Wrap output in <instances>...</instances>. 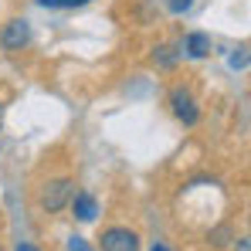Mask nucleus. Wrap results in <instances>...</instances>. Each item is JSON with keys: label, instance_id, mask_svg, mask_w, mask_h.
I'll use <instances>...</instances> for the list:
<instances>
[{"label": "nucleus", "instance_id": "1", "mask_svg": "<svg viewBox=\"0 0 251 251\" xmlns=\"http://www.w3.org/2000/svg\"><path fill=\"white\" fill-rule=\"evenodd\" d=\"M72 194H75V183H72L68 176L48 180V183L41 187V207L48 210V214H58V210H65V207H68Z\"/></svg>", "mask_w": 251, "mask_h": 251}, {"label": "nucleus", "instance_id": "2", "mask_svg": "<svg viewBox=\"0 0 251 251\" xmlns=\"http://www.w3.org/2000/svg\"><path fill=\"white\" fill-rule=\"evenodd\" d=\"M170 105H173V116H176L183 126H197L201 109H197V99H194V92H190V88L176 85V88L170 92Z\"/></svg>", "mask_w": 251, "mask_h": 251}, {"label": "nucleus", "instance_id": "3", "mask_svg": "<svg viewBox=\"0 0 251 251\" xmlns=\"http://www.w3.org/2000/svg\"><path fill=\"white\" fill-rule=\"evenodd\" d=\"M99 248L102 251H139V234L129 231V227H109L99 238Z\"/></svg>", "mask_w": 251, "mask_h": 251}, {"label": "nucleus", "instance_id": "4", "mask_svg": "<svg viewBox=\"0 0 251 251\" xmlns=\"http://www.w3.org/2000/svg\"><path fill=\"white\" fill-rule=\"evenodd\" d=\"M31 44V24L27 21H10L3 31H0V48L3 51H21V48H27Z\"/></svg>", "mask_w": 251, "mask_h": 251}, {"label": "nucleus", "instance_id": "5", "mask_svg": "<svg viewBox=\"0 0 251 251\" xmlns=\"http://www.w3.org/2000/svg\"><path fill=\"white\" fill-rule=\"evenodd\" d=\"M68 207L75 210V217H78L82 224H88V221H95V214H99V201H95L88 190H78V194H72Z\"/></svg>", "mask_w": 251, "mask_h": 251}, {"label": "nucleus", "instance_id": "6", "mask_svg": "<svg viewBox=\"0 0 251 251\" xmlns=\"http://www.w3.org/2000/svg\"><path fill=\"white\" fill-rule=\"evenodd\" d=\"M210 34H204V31H190L187 34V41H183V51H187V58H207L210 54Z\"/></svg>", "mask_w": 251, "mask_h": 251}, {"label": "nucleus", "instance_id": "7", "mask_svg": "<svg viewBox=\"0 0 251 251\" xmlns=\"http://www.w3.org/2000/svg\"><path fill=\"white\" fill-rule=\"evenodd\" d=\"M180 54H183V51H176V44H160V48L153 51V65H156V68H176Z\"/></svg>", "mask_w": 251, "mask_h": 251}, {"label": "nucleus", "instance_id": "8", "mask_svg": "<svg viewBox=\"0 0 251 251\" xmlns=\"http://www.w3.org/2000/svg\"><path fill=\"white\" fill-rule=\"evenodd\" d=\"M41 7H51V10H75V7H85L92 0H38Z\"/></svg>", "mask_w": 251, "mask_h": 251}, {"label": "nucleus", "instance_id": "9", "mask_svg": "<svg viewBox=\"0 0 251 251\" xmlns=\"http://www.w3.org/2000/svg\"><path fill=\"white\" fill-rule=\"evenodd\" d=\"M231 68H248V44H241V48H234V54H231V61H227Z\"/></svg>", "mask_w": 251, "mask_h": 251}, {"label": "nucleus", "instance_id": "10", "mask_svg": "<svg viewBox=\"0 0 251 251\" xmlns=\"http://www.w3.org/2000/svg\"><path fill=\"white\" fill-rule=\"evenodd\" d=\"M227 238H231V227H227V224L210 231V241H214V245H227Z\"/></svg>", "mask_w": 251, "mask_h": 251}, {"label": "nucleus", "instance_id": "11", "mask_svg": "<svg viewBox=\"0 0 251 251\" xmlns=\"http://www.w3.org/2000/svg\"><path fill=\"white\" fill-rule=\"evenodd\" d=\"M190 3H194V0H167V7L173 10V14H183V10H190Z\"/></svg>", "mask_w": 251, "mask_h": 251}, {"label": "nucleus", "instance_id": "12", "mask_svg": "<svg viewBox=\"0 0 251 251\" xmlns=\"http://www.w3.org/2000/svg\"><path fill=\"white\" fill-rule=\"evenodd\" d=\"M68 251H92V248L85 245V238H78V234H75V238H68Z\"/></svg>", "mask_w": 251, "mask_h": 251}, {"label": "nucleus", "instance_id": "13", "mask_svg": "<svg viewBox=\"0 0 251 251\" xmlns=\"http://www.w3.org/2000/svg\"><path fill=\"white\" fill-rule=\"evenodd\" d=\"M238 251H251V245H248V238H241V245H238Z\"/></svg>", "mask_w": 251, "mask_h": 251}, {"label": "nucleus", "instance_id": "14", "mask_svg": "<svg viewBox=\"0 0 251 251\" xmlns=\"http://www.w3.org/2000/svg\"><path fill=\"white\" fill-rule=\"evenodd\" d=\"M17 251H38L34 245H17Z\"/></svg>", "mask_w": 251, "mask_h": 251}, {"label": "nucleus", "instance_id": "15", "mask_svg": "<svg viewBox=\"0 0 251 251\" xmlns=\"http://www.w3.org/2000/svg\"><path fill=\"white\" fill-rule=\"evenodd\" d=\"M150 251H170V248H167V245H153Z\"/></svg>", "mask_w": 251, "mask_h": 251}, {"label": "nucleus", "instance_id": "16", "mask_svg": "<svg viewBox=\"0 0 251 251\" xmlns=\"http://www.w3.org/2000/svg\"><path fill=\"white\" fill-rule=\"evenodd\" d=\"M0 119H3V105H0Z\"/></svg>", "mask_w": 251, "mask_h": 251}, {"label": "nucleus", "instance_id": "17", "mask_svg": "<svg viewBox=\"0 0 251 251\" xmlns=\"http://www.w3.org/2000/svg\"><path fill=\"white\" fill-rule=\"evenodd\" d=\"M0 251H3V248H0Z\"/></svg>", "mask_w": 251, "mask_h": 251}]
</instances>
